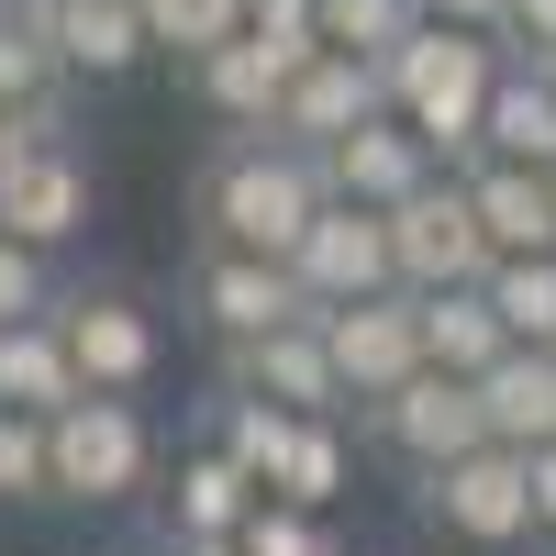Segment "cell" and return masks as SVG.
<instances>
[{"label": "cell", "instance_id": "11", "mask_svg": "<svg viewBox=\"0 0 556 556\" xmlns=\"http://www.w3.org/2000/svg\"><path fill=\"white\" fill-rule=\"evenodd\" d=\"M323 323V345H334V367H345V390H356V412L367 401H390L412 367H434L424 356V290H379V301H334V312H312Z\"/></svg>", "mask_w": 556, "mask_h": 556}, {"label": "cell", "instance_id": "31", "mask_svg": "<svg viewBox=\"0 0 556 556\" xmlns=\"http://www.w3.org/2000/svg\"><path fill=\"white\" fill-rule=\"evenodd\" d=\"M0 490H12V501H45V412H12V401H0Z\"/></svg>", "mask_w": 556, "mask_h": 556}, {"label": "cell", "instance_id": "4", "mask_svg": "<svg viewBox=\"0 0 556 556\" xmlns=\"http://www.w3.org/2000/svg\"><path fill=\"white\" fill-rule=\"evenodd\" d=\"M412 513H424V534L468 545V556H513L534 534V456L490 434V445H468V456L412 479Z\"/></svg>", "mask_w": 556, "mask_h": 556}, {"label": "cell", "instance_id": "17", "mask_svg": "<svg viewBox=\"0 0 556 556\" xmlns=\"http://www.w3.org/2000/svg\"><path fill=\"white\" fill-rule=\"evenodd\" d=\"M468 201L490 223V256H556V178L523 156H468Z\"/></svg>", "mask_w": 556, "mask_h": 556}, {"label": "cell", "instance_id": "15", "mask_svg": "<svg viewBox=\"0 0 556 556\" xmlns=\"http://www.w3.org/2000/svg\"><path fill=\"white\" fill-rule=\"evenodd\" d=\"M78 223H89V156L78 146H34L12 178H0V235H23V245L56 256Z\"/></svg>", "mask_w": 556, "mask_h": 556}, {"label": "cell", "instance_id": "20", "mask_svg": "<svg viewBox=\"0 0 556 556\" xmlns=\"http://www.w3.org/2000/svg\"><path fill=\"white\" fill-rule=\"evenodd\" d=\"M479 401H490V434H501V445H523V456L556 445V345H513V356L479 379Z\"/></svg>", "mask_w": 556, "mask_h": 556}, {"label": "cell", "instance_id": "18", "mask_svg": "<svg viewBox=\"0 0 556 556\" xmlns=\"http://www.w3.org/2000/svg\"><path fill=\"white\" fill-rule=\"evenodd\" d=\"M56 45H67V67L78 78H123V67H146L156 56V23H146V0H56Z\"/></svg>", "mask_w": 556, "mask_h": 556}, {"label": "cell", "instance_id": "8", "mask_svg": "<svg viewBox=\"0 0 556 556\" xmlns=\"http://www.w3.org/2000/svg\"><path fill=\"white\" fill-rule=\"evenodd\" d=\"M56 334H67V356H78V379H89V390H123V401H146V390H156L167 334H156L146 290H123V278H78V290L56 301Z\"/></svg>", "mask_w": 556, "mask_h": 556}, {"label": "cell", "instance_id": "26", "mask_svg": "<svg viewBox=\"0 0 556 556\" xmlns=\"http://www.w3.org/2000/svg\"><path fill=\"white\" fill-rule=\"evenodd\" d=\"M146 23H156V56L201 67L212 45H235V34L256 23V0H146Z\"/></svg>", "mask_w": 556, "mask_h": 556}, {"label": "cell", "instance_id": "2", "mask_svg": "<svg viewBox=\"0 0 556 556\" xmlns=\"http://www.w3.org/2000/svg\"><path fill=\"white\" fill-rule=\"evenodd\" d=\"M501 67H513V45H501V34L424 23V34L390 56V112L424 134L445 167H468V156H479V134H490V101H501Z\"/></svg>", "mask_w": 556, "mask_h": 556}, {"label": "cell", "instance_id": "23", "mask_svg": "<svg viewBox=\"0 0 556 556\" xmlns=\"http://www.w3.org/2000/svg\"><path fill=\"white\" fill-rule=\"evenodd\" d=\"M67 89H78V67H67L56 23H34V12H0V112L67 101Z\"/></svg>", "mask_w": 556, "mask_h": 556}, {"label": "cell", "instance_id": "25", "mask_svg": "<svg viewBox=\"0 0 556 556\" xmlns=\"http://www.w3.org/2000/svg\"><path fill=\"white\" fill-rule=\"evenodd\" d=\"M312 23H323V45H345V56H379V67H390L401 45L424 34V0H323Z\"/></svg>", "mask_w": 556, "mask_h": 556}, {"label": "cell", "instance_id": "12", "mask_svg": "<svg viewBox=\"0 0 556 556\" xmlns=\"http://www.w3.org/2000/svg\"><path fill=\"white\" fill-rule=\"evenodd\" d=\"M223 390H256V401H290V412H356L334 345H323V323H278V334L235 345L223 356Z\"/></svg>", "mask_w": 556, "mask_h": 556}, {"label": "cell", "instance_id": "38", "mask_svg": "<svg viewBox=\"0 0 556 556\" xmlns=\"http://www.w3.org/2000/svg\"><path fill=\"white\" fill-rule=\"evenodd\" d=\"M545 178H556V167H545Z\"/></svg>", "mask_w": 556, "mask_h": 556}, {"label": "cell", "instance_id": "7", "mask_svg": "<svg viewBox=\"0 0 556 556\" xmlns=\"http://www.w3.org/2000/svg\"><path fill=\"white\" fill-rule=\"evenodd\" d=\"M356 424H367L379 456H401V468L424 479V468H445V456L490 445V401H479V379H456V367H412V379L390 401H367Z\"/></svg>", "mask_w": 556, "mask_h": 556}, {"label": "cell", "instance_id": "33", "mask_svg": "<svg viewBox=\"0 0 556 556\" xmlns=\"http://www.w3.org/2000/svg\"><path fill=\"white\" fill-rule=\"evenodd\" d=\"M424 23H468V34H513V0H424Z\"/></svg>", "mask_w": 556, "mask_h": 556}, {"label": "cell", "instance_id": "6", "mask_svg": "<svg viewBox=\"0 0 556 556\" xmlns=\"http://www.w3.org/2000/svg\"><path fill=\"white\" fill-rule=\"evenodd\" d=\"M323 56V23L312 12H256L235 45H212V56L190 67V101L223 123V134H245V123H278V101H290V78Z\"/></svg>", "mask_w": 556, "mask_h": 556}, {"label": "cell", "instance_id": "35", "mask_svg": "<svg viewBox=\"0 0 556 556\" xmlns=\"http://www.w3.org/2000/svg\"><path fill=\"white\" fill-rule=\"evenodd\" d=\"M167 556H245V545H235V534H178Z\"/></svg>", "mask_w": 556, "mask_h": 556}, {"label": "cell", "instance_id": "36", "mask_svg": "<svg viewBox=\"0 0 556 556\" xmlns=\"http://www.w3.org/2000/svg\"><path fill=\"white\" fill-rule=\"evenodd\" d=\"M256 12H323V0H256Z\"/></svg>", "mask_w": 556, "mask_h": 556}, {"label": "cell", "instance_id": "1", "mask_svg": "<svg viewBox=\"0 0 556 556\" xmlns=\"http://www.w3.org/2000/svg\"><path fill=\"white\" fill-rule=\"evenodd\" d=\"M323 201H334L323 156L301 146V134H278V123L223 134V146L201 156V178H190V223H201V235L212 245H267V256H290Z\"/></svg>", "mask_w": 556, "mask_h": 556}, {"label": "cell", "instance_id": "5", "mask_svg": "<svg viewBox=\"0 0 556 556\" xmlns=\"http://www.w3.org/2000/svg\"><path fill=\"white\" fill-rule=\"evenodd\" d=\"M178 301H190V323L235 356L256 334H278V323H312V290H301V267L290 256H267V245H190V267H178Z\"/></svg>", "mask_w": 556, "mask_h": 556}, {"label": "cell", "instance_id": "24", "mask_svg": "<svg viewBox=\"0 0 556 556\" xmlns=\"http://www.w3.org/2000/svg\"><path fill=\"white\" fill-rule=\"evenodd\" d=\"M312 424V412H290V401H256V390H223L212 401V445H235L245 468L278 490V468H290V434Z\"/></svg>", "mask_w": 556, "mask_h": 556}, {"label": "cell", "instance_id": "37", "mask_svg": "<svg viewBox=\"0 0 556 556\" xmlns=\"http://www.w3.org/2000/svg\"><path fill=\"white\" fill-rule=\"evenodd\" d=\"M0 501H12V490H0Z\"/></svg>", "mask_w": 556, "mask_h": 556}, {"label": "cell", "instance_id": "14", "mask_svg": "<svg viewBox=\"0 0 556 556\" xmlns=\"http://www.w3.org/2000/svg\"><path fill=\"white\" fill-rule=\"evenodd\" d=\"M323 178H334V201H367V212H401L424 178H445V156L412 134L401 112H379V123H356L345 146H323Z\"/></svg>", "mask_w": 556, "mask_h": 556}, {"label": "cell", "instance_id": "21", "mask_svg": "<svg viewBox=\"0 0 556 556\" xmlns=\"http://www.w3.org/2000/svg\"><path fill=\"white\" fill-rule=\"evenodd\" d=\"M89 379H78V356H67V334H56V312L45 323H0V401L12 412H67Z\"/></svg>", "mask_w": 556, "mask_h": 556}, {"label": "cell", "instance_id": "19", "mask_svg": "<svg viewBox=\"0 0 556 556\" xmlns=\"http://www.w3.org/2000/svg\"><path fill=\"white\" fill-rule=\"evenodd\" d=\"M424 356L456 367V379H490V367L513 356V323H501L490 278H479V290H424Z\"/></svg>", "mask_w": 556, "mask_h": 556}, {"label": "cell", "instance_id": "9", "mask_svg": "<svg viewBox=\"0 0 556 556\" xmlns=\"http://www.w3.org/2000/svg\"><path fill=\"white\" fill-rule=\"evenodd\" d=\"M390 245H401V290H479V278L501 267L490 256V223L468 201V167L424 178V190L390 212Z\"/></svg>", "mask_w": 556, "mask_h": 556}, {"label": "cell", "instance_id": "13", "mask_svg": "<svg viewBox=\"0 0 556 556\" xmlns=\"http://www.w3.org/2000/svg\"><path fill=\"white\" fill-rule=\"evenodd\" d=\"M390 112V67L379 56H345V45H323V56L290 78V101H278V134H301V146H345L356 123H379Z\"/></svg>", "mask_w": 556, "mask_h": 556}, {"label": "cell", "instance_id": "29", "mask_svg": "<svg viewBox=\"0 0 556 556\" xmlns=\"http://www.w3.org/2000/svg\"><path fill=\"white\" fill-rule=\"evenodd\" d=\"M235 545H245V556H345L334 534H323V513H301V501H278V490L256 501V523H245Z\"/></svg>", "mask_w": 556, "mask_h": 556}, {"label": "cell", "instance_id": "10", "mask_svg": "<svg viewBox=\"0 0 556 556\" xmlns=\"http://www.w3.org/2000/svg\"><path fill=\"white\" fill-rule=\"evenodd\" d=\"M290 267H301L312 312L401 290V245H390V212H367V201H323V212H312V235L290 245Z\"/></svg>", "mask_w": 556, "mask_h": 556}, {"label": "cell", "instance_id": "22", "mask_svg": "<svg viewBox=\"0 0 556 556\" xmlns=\"http://www.w3.org/2000/svg\"><path fill=\"white\" fill-rule=\"evenodd\" d=\"M479 156H523V167H556V67L513 56L501 67V101H490V134Z\"/></svg>", "mask_w": 556, "mask_h": 556}, {"label": "cell", "instance_id": "3", "mask_svg": "<svg viewBox=\"0 0 556 556\" xmlns=\"http://www.w3.org/2000/svg\"><path fill=\"white\" fill-rule=\"evenodd\" d=\"M156 479V424L146 401L123 390H78L67 412H45V501H67V513H112Z\"/></svg>", "mask_w": 556, "mask_h": 556}, {"label": "cell", "instance_id": "28", "mask_svg": "<svg viewBox=\"0 0 556 556\" xmlns=\"http://www.w3.org/2000/svg\"><path fill=\"white\" fill-rule=\"evenodd\" d=\"M345 412H312V424L290 434V468H278V501H301V513H323V501L345 490Z\"/></svg>", "mask_w": 556, "mask_h": 556}, {"label": "cell", "instance_id": "27", "mask_svg": "<svg viewBox=\"0 0 556 556\" xmlns=\"http://www.w3.org/2000/svg\"><path fill=\"white\" fill-rule=\"evenodd\" d=\"M490 301H501V323H513V345H556V256H501Z\"/></svg>", "mask_w": 556, "mask_h": 556}, {"label": "cell", "instance_id": "30", "mask_svg": "<svg viewBox=\"0 0 556 556\" xmlns=\"http://www.w3.org/2000/svg\"><path fill=\"white\" fill-rule=\"evenodd\" d=\"M67 290H56V267H45V245L23 235H0V323H45Z\"/></svg>", "mask_w": 556, "mask_h": 556}, {"label": "cell", "instance_id": "39", "mask_svg": "<svg viewBox=\"0 0 556 556\" xmlns=\"http://www.w3.org/2000/svg\"><path fill=\"white\" fill-rule=\"evenodd\" d=\"M545 67H556V56H545Z\"/></svg>", "mask_w": 556, "mask_h": 556}, {"label": "cell", "instance_id": "32", "mask_svg": "<svg viewBox=\"0 0 556 556\" xmlns=\"http://www.w3.org/2000/svg\"><path fill=\"white\" fill-rule=\"evenodd\" d=\"M501 45H513V56H556V0H513V34H501Z\"/></svg>", "mask_w": 556, "mask_h": 556}, {"label": "cell", "instance_id": "34", "mask_svg": "<svg viewBox=\"0 0 556 556\" xmlns=\"http://www.w3.org/2000/svg\"><path fill=\"white\" fill-rule=\"evenodd\" d=\"M534 534L556 545V445H534Z\"/></svg>", "mask_w": 556, "mask_h": 556}, {"label": "cell", "instance_id": "16", "mask_svg": "<svg viewBox=\"0 0 556 556\" xmlns=\"http://www.w3.org/2000/svg\"><path fill=\"white\" fill-rule=\"evenodd\" d=\"M256 501H267V479L245 468L235 445H190V456L167 468V545H178V534H245Z\"/></svg>", "mask_w": 556, "mask_h": 556}]
</instances>
